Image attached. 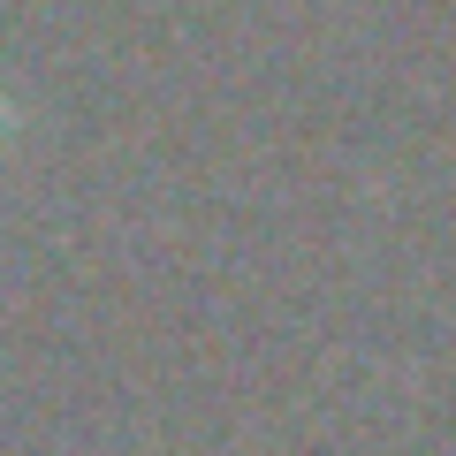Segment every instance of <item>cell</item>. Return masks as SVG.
I'll list each match as a JSON object with an SVG mask.
<instances>
[{
    "label": "cell",
    "instance_id": "1",
    "mask_svg": "<svg viewBox=\"0 0 456 456\" xmlns=\"http://www.w3.org/2000/svg\"><path fill=\"white\" fill-rule=\"evenodd\" d=\"M0 137H8V92H0Z\"/></svg>",
    "mask_w": 456,
    "mask_h": 456
}]
</instances>
